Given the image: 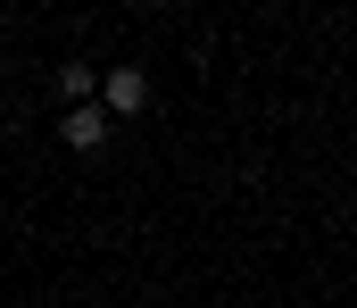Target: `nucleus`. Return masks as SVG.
Masks as SVG:
<instances>
[{
  "label": "nucleus",
  "instance_id": "f257e3e1",
  "mask_svg": "<svg viewBox=\"0 0 357 308\" xmlns=\"http://www.w3.org/2000/svg\"><path fill=\"white\" fill-rule=\"evenodd\" d=\"M91 101H100V117H142V108H150V75H142V67H108Z\"/></svg>",
  "mask_w": 357,
  "mask_h": 308
},
{
  "label": "nucleus",
  "instance_id": "f03ea898",
  "mask_svg": "<svg viewBox=\"0 0 357 308\" xmlns=\"http://www.w3.org/2000/svg\"><path fill=\"white\" fill-rule=\"evenodd\" d=\"M59 142H67V150H108V117H100V101L67 108V117H59Z\"/></svg>",
  "mask_w": 357,
  "mask_h": 308
},
{
  "label": "nucleus",
  "instance_id": "7ed1b4c3",
  "mask_svg": "<svg viewBox=\"0 0 357 308\" xmlns=\"http://www.w3.org/2000/svg\"><path fill=\"white\" fill-rule=\"evenodd\" d=\"M91 92H100V67H91V59H67V67H59V101H67V108H84Z\"/></svg>",
  "mask_w": 357,
  "mask_h": 308
}]
</instances>
